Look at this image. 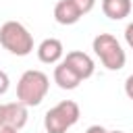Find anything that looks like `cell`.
Masks as SVG:
<instances>
[{
    "instance_id": "obj_1",
    "label": "cell",
    "mask_w": 133,
    "mask_h": 133,
    "mask_svg": "<svg viewBox=\"0 0 133 133\" xmlns=\"http://www.w3.org/2000/svg\"><path fill=\"white\" fill-rule=\"evenodd\" d=\"M48 89H50L48 75L37 69H29L21 75L17 83V100L23 102L25 106H37L46 98Z\"/></svg>"
},
{
    "instance_id": "obj_2",
    "label": "cell",
    "mask_w": 133,
    "mask_h": 133,
    "mask_svg": "<svg viewBox=\"0 0 133 133\" xmlns=\"http://www.w3.org/2000/svg\"><path fill=\"white\" fill-rule=\"evenodd\" d=\"M0 46L15 56H27L33 50V35L19 21H6L0 27Z\"/></svg>"
},
{
    "instance_id": "obj_3",
    "label": "cell",
    "mask_w": 133,
    "mask_h": 133,
    "mask_svg": "<svg viewBox=\"0 0 133 133\" xmlns=\"http://www.w3.org/2000/svg\"><path fill=\"white\" fill-rule=\"evenodd\" d=\"M91 50L108 71H121L127 62V54L112 33H98L91 42Z\"/></svg>"
},
{
    "instance_id": "obj_4",
    "label": "cell",
    "mask_w": 133,
    "mask_h": 133,
    "mask_svg": "<svg viewBox=\"0 0 133 133\" xmlns=\"http://www.w3.org/2000/svg\"><path fill=\"white\" fill-rule=\"evenodd\" d=\"M81 116V110L77 102L73 100H62L56 106H52L46 116H44V127L48 133H66Z\"/></svg>"
},
{
    "instance_id": "obj_5",
    "label": "cell",
    "mask_w": 133,
    "mask_h": 133,
    "mask_svg": "<svg viewBox=\"0 0 133 133\" xmlns=\"http://www.w3.org/2000/svg\"><path fill=\"white\" fill-rule=\"evenodd\" d=\"M27 108L23 102H8V104H2V125L6 127H12V129H23L25 123H27Z\"/></svg>"
},
{
    "instance_id": "obj_6",
    "label": "cell",
    "mask_w": 133,
    "mask_h": 133,
    "mask_svg": "<svg viewBox=\"0 0 133 133\" xmlns=\"http://www.w3.org/2000/svg\"><path fill=\"white\" fill-rule=\"evenodd\" d=\"M62 60H64V62H66V64L81 77V81H83V79H89V77L94 75V71H96V64H94L91 56L85 54V52H81V50H73V52H69Z\"/></svg>"
},
{
    "instance_id": "obj_7",
    "label": "cell",
    "mask_w": 133,
    "mask_h": 133,
    "mask_svg": "<svg viewBox=\"0 0 133 133\" xmlns=\"http://www.w3.org/2000/svg\"><path fill=\"white\" fill-rule=\"evenodd\" d=\"M64 54V48H62V42L56 39V37H46L39 46H37V58L44 62V64H58L60 58Z\"/></svg>"
},
{
    "instance_id": "obj_8",
    "label": "cell",
    "mask_w": 133,
    "mask_h": 133,
    "mask_svg": "<svg viewBox=\"0 0 133 133\" xmlns=\"http://www.w3.org/2000/svg\"><path fill=\"white\" fill-rule=\"evenodd\" d=\"M54 83H56L60 89H75V87L81 83V77H79L64 60H60V62L54 66Z\"/></svg>"
},
{
    "instance_id": "obj_9",
    "label": "cell",
    "mask_w": 133,
    "mask_h": 133,
    "mask_svg": "<svg viewBox=\"0 0 133 133\" xmlns=\"http://www.w3.org/2000/svg\"><path fill=\"white\" fill-rule=\"evenodd\" d=\"M83 15L71 0H58L54 6V21L58 25H75Z\"/></svg>"
},
{
    "instance_id": "obj_10",
    "label": "cell",
    "mask_w": 133,
    "mask_h": 133,
    "mask_svg": "<svg viewBox=\"0 0 133 133\" xmlns=\"http://www.w3.org/2000/svg\"><path fill=\"white\" fill-rule=\"evenodd\" d=\"M102 12L112 21H121V19L129 17L131 0H102Z\"/></svg>"
},
{
    "instance_id": "obj_11",
    "label": "cell",
    "mask_w": 133,
    "mask_h": 133,
    "mask_svg": "<svg viewBox=\"0 0 133 133\" xmlns=\"http://www.w3.org/2000/svg\"><path fill=\"white\" fill-rule=\"evenodd\" d=\"M71 2L79 8V12H81V15H87V12L96 6V0H71Z\"/></svg>"
},
{
    "instance_id": "obj_12",
    "label": "cell",
    "mask_w": 133,
    "mask_h": 133,
    "mask_svg": "<svg viewBox=\"0 0 133 133\" xmlns=\"http://www.w3.org/2000/svg\"><path fill=\"white\" fill-rule=\"evenodd\" d=\"M8 87H10V79L4 71H0V96H4L8 91Z\"/></svg>"
},
{
    "instance_id": "obj_13",
    "label": "cell",
    "mask_w": 133,
    "mask_h": 133,
    "mask_svg": "<svg viewBox=\"0 0 133 133\" xmlns=\"http://www.w3.org/2000/svg\"><path fill=\"white\" fill-rule=\"evenodd\" d=\"M125 42H127V46L133 50V21L125 27Z\"/></svg>"
},
{
    "instance_id": "obj_14",
    "label": "cell",
    "mask_w": 133,
    "mask_h": 133,
    "mask_svg": "<svg viewBox=\"0 0 133 133\" xmlns=\"http://www.w3.org/2000/svg\"><path fill=\"white\" fill-rule=\"evenodd\" d=\"M125 94H127L129 100H133V75H129L125 79Z\"/></svg>"
},
{
    "instance_id": "obj_15",
    "label": "cell",
    "mask_w": 133,
    "mask_h": 133,
    "mask_svg": "<svg viewBox=\"0 0 133 133\" xmlns=\"http://www.w3.org/2000/svg\"><path fill=\"white\" fill-rule=\"evenodd\" d=\"M85 133H108L102 125H91V127H87L85 129Z\"/></svg>"
},
{
    "instance_id": "obj_16",
    "label": "cell",
    "mask_w": 133,
    "mask_h": 133,
    "mask_svg": "<svg viewBox=\"0 0 133 133\" xmlns=\"http://www.w3.org/2000/svg\"><path fill=\"white\" fill-rule=\"evenodd\" d=\"M0 133H19V129H12V127L2 125V127H0Z\"/></svg>"
},
{
    "instance_id": "obj_17",
    "label": "cell",
    "mask_w": 133,
    "mask_h": 133,
    "mask_svg": "<svg viewBox=\"0 0 133 133\" xmlns=\"http://www.w3.org/2000/svg\"><path fill=\"white\" fill-rule=\"evenodd\" d=\"M0 127H2V104H0Z\"/></svg>"
},
{
    "instance_id": "obj_18",
    "label": "cell",
    "mask_w": 133,
    "mask_h": 133,
    "mask_svg": "<svg viewBox=\"0 0 133 133\" xmlns=\"http://www.w3.org/2000/svg\"><path fill=\"white\" fill-rule=\"evenodd\" d=\"M108 133H125V131H108Z\"/></svg>"
}]
</instances>
